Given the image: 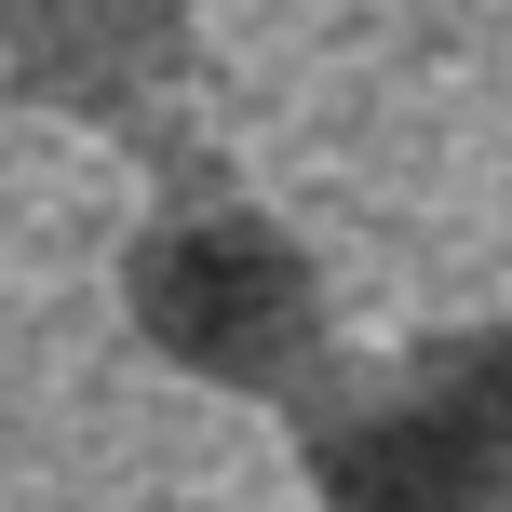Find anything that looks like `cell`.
<instances>
[{"label": "cell", "mask_w": 512, "mask_h": 512, "mask_svg": "<svg viewBox=\"0 0 512 512\" xmlns=\"http://www.w3.org/2000/svg\"><path fill=\"white\" fill-rule=\"evenodd\" d=\"M310 459L337 512H512V337H472L391 418H351Z\"/></svg>", "instance_id": "1"}, {"label": "cell", "mask_w": 512, "mask_h": 512, "mask_svg": "<svg viewBox=\"0 0 512 512\" xmlns=\"http://www.w3.org/2000/svg\"><path fill=\"white\" fill-rule=\"evenodd\" d=\"M149 324L176 337L189 364H216V378H297L310 364V270L283 256L256 216H216V230H176L149 243Z\"/></svg>", "instance_id": "2"}]
</instances>
